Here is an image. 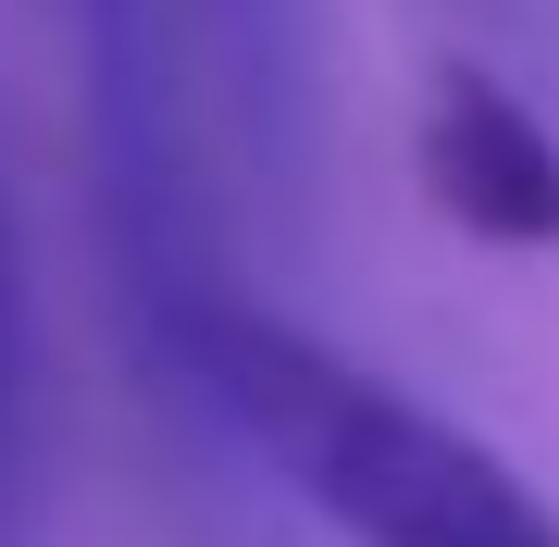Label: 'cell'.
I'll use <instances>...</instances> for the list:
<instances>
[{"label":"cell","mask_w":559,"mask_h":547,"mask_svg":"<svg viewBox=\"0 0 559 547\" xmlns=\"http://www.w3.org/2000/svg\"><path fill=\"white\" fill-rule=\"evenodd\" d=\"M162 385H187V411H212L261 473H286V498L323 510L348 547H559V510L510 448L360 373L299 311L212 286Z\"/></svg>","instance_id":"6da1fadb"},{"label":"cell","mask_w":559,"mask_h":547,"mask_svg":"<svg viewBox=\"0 0 559 547\" xmlns=\"http://www.w3.org/2000/svg\"><path fill=\"white\" fill-rule=\"evenodd\" d=\"M150 38L212 212H261L299 249L323 212V0H150Z\"/></svg>","instance_id":"7a4b0ae2"},{"label":"cell","mask_w":559,"mask_h":547,"mask_svg":"<svg viewBox=\"0 0 559 547\" xmlns=\"http://www.w3.org/2000/svg\"><path fill=\"white\" fill-rule=\"evenodd\" d=\"M423 187L460 237L485 249H559V112L522 100L498 62L448 50L423 87Z\"/></svg>","instance_id":"3957f363"},{"label":"cell","mask_w":559,"mask_h":547,"mask_svg":"<svg viewBox=\"0 0 559 547\" xmlns=\"http://www.w3.org/2000/svg\"><path fill=\"white\" fill-rule=\"evenodd\" d=\"M38 535H50V361H38L13 187H0V547H38Z\"/></svg>","instance_id":"277c9868"},{"label":"cell","mask_w":559,"mask_h":547,"mask_svg":"<svg viewBox=\"0 0 559 547\" xmlns=\"http://www.w3.org/2000/svg\"><path fill=\"white\" fill-rule=\"evenodd\" d=\"M460 25V50L498 62L522 100H559V0H436Z\"/></svg>","instance_id":"5b68a950"}]
</instances>
